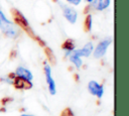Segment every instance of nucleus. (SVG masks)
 I'll return each mask as SVG.
<instances>
[{
    "mask_svg": "<svg viewBox=\"0 0 129 116\" xmlns=\"http://www.w3.org/2000/svg\"><path fill=\"white\" fill-rule=\"evenodd\" d=\"M43 70H44V76H45L48 92L50 93V95H55L56 94V85H55V82H54V80L52 78V75H51L50 65L48 63H45L44 66H43Z\"/></svg>",
    "mask_w": 129,
    "mask_h": 116,
    "instance_id": "7ed1b4c3",
    "label": "nucleus"
},
{
    "mask_svg": "<svg viewBox=\"0 0 129 116\" xmlns=\"http://www.w3.org/2000/svg\"><path fill=\"white\" fill-rule=\"evenodd\" d=\"M92 24H93V20H92V15L91 14H88L86 16V19H85V24H84V28H85V31H91L92 29Z\"/></svg>",
    "mask_w": 129,
    "mask_h": 116,
    "instance_id": "ddd939ff",
    "label": "nucleus"
},
{
    "mask_svg": "<svg viewBox=\"0 0 129 116\" xmlns=\"http://www.w3.org/2000/svg\"><path fill=\"white\" fill-rule=\"evenodd\" d=\"M86 1H87L88 3H93V2L95 1V0H86Z\"/></svg>",
    "mask_w": 129,
    "mask_h": 116,
    "instance_id": "f3484780",
    "label": "nucleus"
},
{
    "mask_svg": "<svg viewBox=\"0 0 129 116\" xmlns=\"http://www.w3.org/2000/svg\"><path fill=\"white\" fill-rule=\"evenodd\" d=\"M60 116H75V114L73 113V111H72V109L70 107H67L61 111Z\"/></svg>",
    "mask_w": 129,
    "mask_h": 116,
    "instance_id": "4468645a",
    "label": "nucleus"
},
{
    "mask_svg": "<svg viewBox=\"0 0 129 116\" xmlns=\"http://www.w3.org/2000/svg\"><path fill=\"white\" fill-rule=\"evenodd\" d=\"M61 6V10H62V14L64 16V18L72 24H75L77 22V19H78V13L77 11L69 6V5H60Z\"/></svg>",
    "mask_w": 129,
    "mask_h": 116,
    "instance_id": "39448f33",
    "label": "nucleus"
},
{
    "mask_svg": "<svg viewBox=\"0 0 129 116\" xmlns=\"http://www.w3.org/2000/svg\"><path fill=\"white\" fill-rule=\"evenodd\" d=\"M0 29L3 32V34L9 38H16L19 35V30L16 27V24H14L9 19H7V17L5 16V14L1 9H0Z\"/></svg>",
    "mask_w": 129,
    "mask_h": 116,
    "instance_id": "f257e3e1",
    "label": "nucleus"
},
{
    "mask_svg": "<svg viewBox=\"0 0 129 116\" xmlns=\"http://www.w3.org/2000/svg\"><path fill=\"white\" fill-rule=\"evenodd\" d=\"M14 73H15L16 76L21 77V78L26 79V80H29V81H32V79H33V75H32V73H31L27 68L22 67V66L17 67Z\"/></svg>",
    "mask_w": 129,
    "mask_h": 116,
    "instance_id": "6e6552de",
    "label": "nucleus"
},
{
    "mask_svg": "<svg viewBox=\"0 0 129 116\" xmlns=\"http://www.w3.org/2000/svg\"><path fill=\"white\" fill-rule=\"evenodd\" d=\"M95 2V9L98 11H103L105 9H107L111 3V0H97L94 1Z\"/></svg>",
    "mask_w": 129,
    "mask_h": 116,
    "instance_id": "9b49d317",
    "label": "nucleus"
},
{
    "mask_svg": "<svg viewBox=\"0 0 129 116\" xmlns=\"http://www.w3.org/2000/svg\"><path fill=\"white\" fill-rule=\"evenodd\" d=\"M66 1H68V2H70V1H71V0H66Z\"/></svg>",
    "mask_w": 129,
    "mask_h": 116,
    "instance_id": "a211bd4d",
    "label": "nucleus"
},
{
    "mask_svg": "<svg viewBox=\"0 0 129 116\" xmlns=\"http://www.w3.org/2000/svg\"><path fill=\"white\" fill-rule=\"evenodd\" d=\"M88 90L93 96L99 99H101L104 95V87L96 81H90L88 83Z\"/></svg>",
    "mask_w": 129,
    "mask_h": 116,
    "instance_id": "423d86ee",
    "label": "nucleus"
},
{
    "mask_svg": "<svg viewBox=\"0 0 129 116\" xmlns=\"http://www.w3.org/2000/svg\"><path fill=\"white\" fill-rule=\"evenodd\" d=\"M68 57H69L70 62H71V63H72V64H73L77 69H80V68L82 67V65H83L82 57H81V56H79V55H77L74 51H72Z\"/></svg>",
    "mask_w": 129,
    "mask_h": 116,
    "instance_id": "9d476101",
    "label": "nucleus"
},
{
    "mask_svg": "<svg viewBox=\"0 0 129 116\" xmlns=\"http://www.w3.org/2000/svg\"><path fill=\"white\" fill-rule=\"evenodd\" d=\"M93 50H94V44L93 42L90 41V42H87L82 48H75L73 51L81 57H88L93 53Z\"/></svg>",
    "mask_w": 129,
    "mask_h": 116,
    "instance_id": "0eeeda50",
    "label": "nucleus"
},
{
    "mask_svg": "<svg viewBox=\"0 0 129 116\" xmlns=\"http://www.w3.org/2000/svg\"><path fill=\"white\" fill-rule=\"evenodd\" d=\"M111 43H112V38H104V39H102L94 47V50H93V53H92L94 55V57L95 59H102L106 54V52H107L109 46L111 45Z\"/></svg>",
    "mask_w": 129,
    "mask_h": 116,
    "instance_id": "f03ea898",
    "label": "nucleus"
},
{
    "mask_svg": "<svg viewBox=\"0 0 129 116\" xmlns=\"http://www.w3.org/2000/svg\"><path fill=\"white\" fill-rule=\"evenodd\" d=\"M61 48L66 51V57H68L69 55H70V53L76 48L75 47V41L72 39V38H68V39H66L63 42H62V44H61Z\"/></svg>",
    "mask_w": 129,
    "mask_h": 116,
    "instance_id": "1a4fd4ad",
    "label": "nucleus"
},
{
    "mask_svg": "<svg viewBox=\"0 0 129 116\" xmlns=\"http://www.w3.org/2000/svg\"><path fill=\"white\" fill-rule=\"evenodd\" d=\"M44 52H45V55H46L48 62H49L50 64H54V63H55V55L53 54V51H52L49 47L46 46V47L44 48Z\"/></svg>",
    "mask_w": 129,
    "mask_h": 116,
    "instance_id": "f8f14e48",
    "label": "nucleus"
},
{
    "mask_svg": "<svg viewBox=\"0 0 129 116\" xmlns=\"http://www.w3.org/2000/svg\"><path fill=\"white\" fill-rule=\"evenodd\" d=\"M20 116H33V115H31V114H25L24 113V114H21Z\"/></svg>",
    "mask_w": 129,
    "mask_h": 116,
    "instance_id": "dca6fc26",
    "label": "nucleus"
},
{
    "mask_svg": "<svg viewBox=\"0 0 129 116\" xmlns=\"http://www.w3.org/2000/svg\"><path fill=\"white\" fill-rule=\"evenodd\" d=\"M12 85L17 90H29V89H31L33 87V84H32L31 81L23 79L21 77H18L16 75L12 79Z\"/></svg>",
    "mask_w": 129,
    "mask_h": 116,
    "instance_id": "20e7f679",
    "label": "nucleus"
},
{
    "mask_svg": "<svg viewBox=\"0 0 129 116\" xmlns=\"http://www.w3.org/2000/svg\"><path fill=\"white\" fill-rule=\"evenodd\" d=\"M81 2H82V0H71L69 3H71L72 5H75V6H77V5H79Z\"/></svg>",
    "mask_w": 129,
    "mask_h": 116,
    "instance_id": "2eb2a0df",
    "label": "nucleus"
}]
</instances>
